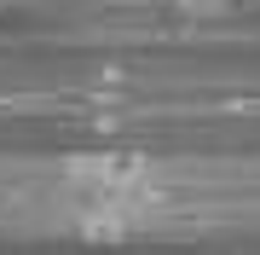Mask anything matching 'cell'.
<instances>
[{
	"label": "cell",
	"mask_w": 260,
	"mask_h": 255,
	"mask_svg": "<svg viewBox=\"0 0 260 255\" xmlns=\"http://www.w3.org/2000/svg\"><path fill=\"white\" fill-rule=\"evenodd\" d=\"M64 191L81 215H93V232H121L156 209V168L139 151H93L64 168Z\"/></svg>",
	"instance_id": "6da1fadb"
},
{
	"label": "cell",
	"mask_w": 260,
	"mask_h": 255,
	"mask_svg": "<svg viewBox=\"0 0 260 255\" xmlns=\"http://www.w3.org/2000/svg\"><path fill=\"white\" fill-rule=\"evenodd\" d=\"M0 6H6V0H0Z\"/></svg>",
	"instance_id": "3957f363"
},
{
	"label": "cell",
	"mask_w": 260,
	"mask_h": 255,
	"mask_svg": "<svg viewBox=\"0 0 260 255\" xmlns=\"http://www.w3.org/2000/svg\"><path fill=\"white\" fill-rule=\"evenodd\" d=\"M179 6H191V12H208V6H225V0H179Z\"/></svg>",
	"instance_id": "7a4b0ae2"
}]
</instances>
